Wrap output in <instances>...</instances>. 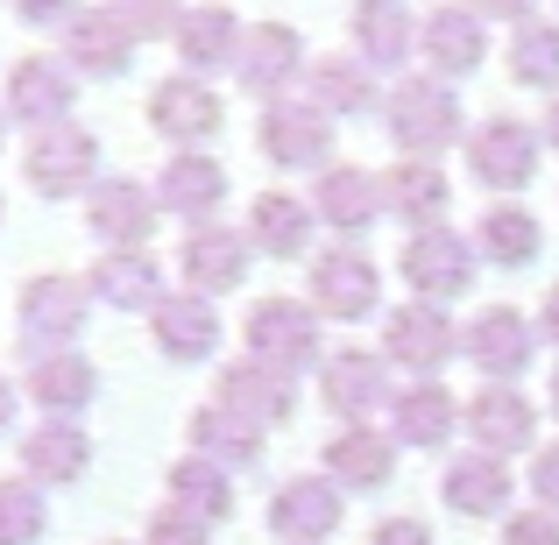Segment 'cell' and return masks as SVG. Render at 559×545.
<instances>
[{"label":"cell","mask_w":559,"mask_h":545,"mask_svg":"<svg viewBox=\"0 0 559 545\" xmlns=\"http://www.w3.org/2000/svg\"><path fill=\"white\" fill-rule=\"evenodd\" d=\"M461 128V93L447 79H396L390 93V142L396 156H418V164H439V150H453Z\"/></svg>","instance_id":"1"},{"label":"cell","mask_w":559,"mask_h":545,"mask_svg":"<svg viewBox=\"0 0 559 545\" xmlns=\"http://www.w3.org/2000/svg\"><path fill=\"white\" fill-rule=\"evenodd\" d=\"M85 319H93V291H85V276H64V270L28 276L22 305H14V327H22L28 362L36 355H64V347L85 333Z\"/></svg>","instance_id":"2"},{"label":"cell","mask_w":559,"mask_h":545,"mask_svg":"<svg viewBox=\"0 0 559 545\" xmlns=\"http://www.w3.org/2000/svg\"><path fill=\"white\" fill-rule=\"evenodd\" d=\"M241 341H248V362L276 368V376H290V382H298V368H326V355H319V312L298 305V298H262L255 312H248Z\"/></svg>","instance_id":"3"},{"label":"cell","mask_w":559,"mask_h":545,"mask_svg":"<svg viewBox=\"0 0 559 545\" xmlns=\"http://www.w3.org/2000/svg\"><path fill=\"white\" fill-rule=\"evenodd\" d=\"M22 178L28 191L43 199H64V191H93L99 185V135L79 121H57V128H36L22 150Z\"/></svg>","instance_id":"4"},{"label":"cell","mask_w":559,"mask_h":545,"mask_svg":"<svg viewBox=\"0 0 559 545\" xmlns=\"http://www.w3.org/2000/svg\"><path fill=\"white\" fill-rule=\"evenodd\" d=\"M475 234H453V227H425V234H411L404 248H396V270H404V284H411V298H425V305H447V298H461L467 284H475Z\"/></svg>","instance_id":"5"},{"label":"cell","mask_w":559,"mask_h":545,"mask_svg":"<svg viewBox=\"0 0 559 545\" xmlns=\"http://www.w3.org/2000/svg\"><path fill=\"white\" fill-rule=\"evenodd\" d=\"M71 99H79V71L64 57H14L8 85H0V114L22 128H57L71 121Z\"/></svg>","instance_id":"6"},{"label":"cell","mask_w":559,"mask_h":545,"mask_svg":"<svg viewBox=\"0 0 559 545\" xmlns=\"http://www.w3.org/2000/svg\"><path fill=\"white\" fill-rule=\"evenodd\" d=\"M461 355V327L447 319V305H396L390 319H382V362H404L418 382H432L439 368Z\"/></svg>","instance_id":"7"},{"label":"cell","mask_w":559,"mask_h":545,"mask_svg":"<svg viewBox=\"0 0 559 545\" xmlns=\"http://www.w3.org/2000/svg\"><path fill=\"white\" fill-rule=\"evenodd\" d=\"M290 79H305V43L290 22H248L241 50H234V85L248 99H290Z\"/></svg>","instance_id":"8"},{"label":"cell","mask_w":559,"mask_h":545,"mask_svg":"<svg viewBox=\"0 0 559 545\" xmlns=\"http://www.w3.org/2000/svg\"><path fill=\"white\" fill-rule=\"evenodd\" d=\"M255 135H262V156L276 170H326L333 164V121L312 99H270Z\"/></svg>","instance_id":"9"},{"label":"cell","mask_w":559,"mask_h":545,"mask_svg":"<svg viewBox=\"0 0 559 545\" xmlns=\"http://www.w3.org/2000/svg\"><path fill=\"white\" fill-rule=\"evenodd\" d=\"M538 150H546L538 128L496 114V121H481L475 135H467V170H475L489 191H524V185H532V170H538Z\"/></svg>","instance_id":"10"},{"label":"cell","mask_w":559,"mask_h":545,"mask_svg":"<svg viewBox=\"0 0 559 545\" xmlns=\"http://www.w3.org/2000/svg\"><path fill=\"white\" fill-rule=\"evenodd\" d=\"M461 425H467V439H475V453H524L538 439V411L524 404V390L518 382H481L475 396L461 404Z\"/></svg>","instance_id":"11"},{"label":"cell","mask_w":559,"mask_h":545,"mask_svg":"<svg viewBox=\"0 0 559 545\" xmlns=\"http://www.w3.org/2000/svg\"><path fill=\"white\" fill-rule=\"evenodd\" d=\"M418 50H425V64H432V79H467V71H481V57H489V22H481L475 8H461V0H439L418 22Z\"/></svg>","instance_id":"12"},{"label":"cell","mask_w":559,"mask_h":545,"mask_svg":"<svg viewBox=\"0 0 559 545\" xmlns=\"http://www.w3.org/2000/svg\"><path fill=\"white\" fill-rule=\"evenodd\" d=\"M213 404L270 433V425L298 418V382L276 376V368H262V362H227V368H219V382H213Z\"/></svg>","instance_id":"13"},{"label":"cell","mask_w":559,"mask_h":545,"mask_svg":"<svg viewBox=\"0 0 559 545\" xmlns=\"http://www.w3.org/2000/svg\"><path fill=\"white\" fill-rule=\"evenodd\" d=\"M312 305L319 319H369L382 305V284H376V262L361 248H326L312 262Z\"/></svg>","instance_id":"14"},{"label":"cell","mask_w":559,"mask_h":545,"mask_svg":"<svg viewBox=\"0 0 559 545\" xmlns=\"http://www.w3.org/2000/svg\"><path fill=\"white\" fill-rule=\"evenodd\" d=\"M461 355L475 362L489 382H518L524 368H532V355H538V327H532V319H518L510 305H489V312L461 333Z\"/></svg>","instance_id":"15"},{"label":"cell","mask_w":559,"mask_h":545,"mask_svg":"<svg viewBox=\"0 0 559 545\" xmlns=\"http://www.w3.org/2000/svg\"><path fill=\"white\" fill-rule=\"evenodd\" d=\"M248 262H255V241L234 234V227H219V220L191 227V241L178 248V270H185V284L199 291V298H219V291L248 284Z\"/></svg>","instance_id":"16"},{"label":"cell","mask_w":559,"mask_h":545,"mask_svg":"<svg viewBox=\"0 0 559 545\" xmlns=\"http://www.w3.org/2000/svg\"><path fill=\"white\" fill-rule=\"evenodd\" d=\"M270 532L284 545H326L341 532V489L326 475H290L270 496Z\"/></svg>","instance_id":"17"},{"label":"cell","mask_w":559,"mask_h":545,"mask_svg":"<svg viewBox=\"0 0 559 545\" xmlns=\"http://www.w3.org/2000/svg\"><path fill=\"white\" fill-rule=\"evenodd\" d=\"M128 57H135V28L114 8H79L64 22V64L79 71V79H121Z\"/></svg>","instance_id":"18"},{"label":"cell","mask_w":559,"mask_h":545,"mask_svg":"<svg viewBox=\"0 0 559 545\" xmlns=\"http://www.w3.org/2000/svg\"><path fill=\"white\" fill-rule=\"evenodd\" d=\"M312 213L326 220L333 234H369L382 213H390V199H382V178L361 164H326L312 185Z\"/></svg>","instance_id":"19"},{"label":"cell","mask_w":559,"mask_h":545,"mask_svg":"<svg viewBox=\"0 0 559 545\" xmlns=\"http://www.w3.org/2000/svg\"><path fill=\"white\" fill-rule=\"evenodd\" d=\"M156 191L135 185V178H99L93 191H85V220H93V234L107 248H142L156 234Z\"/></svg>","instance_id":"20"},{"label":"cell","mask_w":559,"mask_h":545,"mask_svg":"<svg viewBox=\"0 0 559 545\" xmlns=\"http://www.w3.org/2000/svg\"><path fill=\"white\" fill-rule=\"evenodd\" d=\"M219 121H227V107H219V93L205 79H178V71H170L150 93V128L170 135L178 150H199L205 135H219Z\"/></svg>","instance_id":"21"},{"label":"cell","mask_w":559,"mask_h":545,"mask_svg":"<svg viewBox=\"0 0 559 545\" xmlns=\"http://www.w3.org/2000/svg\"><path fill=\"white\" fill-rule=\"evenodd\" d=\"M319 390H326V404L347 425H369V411L390 404V362L369 355V347H341V355H326V368H319Z\"/></svg>","instance_id":"22"},{"label":"cell","mask_w":559,"mask_h":545,"mask_svg":"<svg viewBox=\"0 0 559 545\" xmlns=\"http://www.w3.org/2000/svg\"><path fill=\"white\" fill-rule=\"evenodd\" d=\"M219 199H227V170H219L205 150H170L164 178H156V205L191 220V227H205V220L219 213Z\"/></svg>","instance_id":"23"},{"label":"cell","mask_w":559,"mask_h":545,"mask_svg":"<svg viewBox=\"0 0 559 545\" xmlns=\"http://www.w3.org/2000/svg\"><path fill=\"white\" fill-rule=\"evenodd\" d=\"M93 305H114V312H156L164 305V270H156L142 248H107L85 276Z\"/></svg>","instance_id":"24"},{"label":"cell","mask_w":559,"mask_h":545,"mask_svg":"<svg viewBox=\"0 0 559 545\" xmlns=\"http://www.w3.org/2000/svg\"><path fill=\"white\" fill-rule=\"evenodd\" d=\"M28 396L43 404V418H85V404L99 396V368L79 355V347H64V355H36L28 362Z\"/></svg>","instance_id":"25"},{"label":"cell","mask_w":559,"mask_h":545,"mask_svg":"<svg viewBox=\"0 0 559 545\" xmlns=\"http://www.w3.org/2000/svg\"><path fill=\"white\" fill-rule=\"evenodd\" d=\"M396 475V439L376 425H341L326 439V482L333 489H382Z\"/></svg>","instance_id":"26"},{"label":"cell","mask_w":559,"mask_h":545,"mask_svg":"<svg viewBox=\"0 0 559 545\" xmlns=\"http://www.w3.org/2000/svg\"><path fill=\"white\" fill-rule=\"evenodd\" d=\"M418 50V14L404 0H355V57L369 71H404Z\"/></svg>","instance_id":"27"},{"label":"cell","mask_w":559,"mask_h":545,"mask_svg":"<svg viewBox=\"0 0 559 545\" xmlns=\"http://www.w3.org/2000/svg\"><path fill=\"white\" fill-rule=\"evenodd\" d=\"M382 199H390L396 220H411V227H447V205H453V185L439 164H418V156H396L390 170H382Z\"/></svg>","instance_id":"28"},{"label":"cell","mask_w":559,"mask_h":545,"mask_svg":"<svg viewBox=\"0 0 559 545\" xmlns=\"http://www.w3.org/2000/svg\"><path fill=\"white\" fill-rule=\"evenodd\" d=\"M453 425H461V404H453L447 382H411V390L390 396V439L396 447H447Z\"/></svg>","instance_id":"29"},{"label":"cell","mask_w":559,"mask_h":545,"mask_svg":"<svg viewBox=\"0 0 559 545\" xmlns=\"http://www.w3.org/2000/svg\"><path fill=\"white\" fill-rule=\"evenodd\" d=\"M150 327H156V347H164L170 362H205L219 347V312H213V298H199V291H178V298H164L150 312Z\"/></svg>","instance_id":"30"},{"label":"cell","mask_w":559,"mask_h":545,"mask_svg":"<svg viewBox=\"0 0 559 545\" xmlns=\"http://www.w3.org/2000/svg\"><path fill=\"white\" fill-rule=\"evenodd\" d=\"M305 99H312L319 114H369L376 107V71L361 64V57H347V50H326V57H312L305 64Z\"/></svg>","instance_id":"31"},{"label":"cell","mask_w":559,"mask_h":545,"mask_svg":"<svg viewBox=\"0 0 559 545\" xmlns=\"http://www.w3.org/2000/svg\"><path fill=\"white\" fill-rule=\"evenodd\" d=\"M85 467H93V439H85V425H71V418H43L36 433L22 439V475L36 482H79Z\"/></svg>","instance_id":"32"},{"label":"cell","mask_w":559,"mask_h":545,"mask_svg":"<svg viewBox=\"0 0 559 545\" xmlns=\"http://www.w3.org/2000/svg\"><path fill=\"white\" fill-rule=\"evenodd\" d=\"M312 220H319L312 199H298V191H262L255 213H248V241L276 262H298L305 248H312Z\"/></svg>","instance_id":"33"},{"label":"cell","mask_w":559,"mask_h":545,"mask_svg":"<svg viewBox=\"0 0 559 545\" xmlns=\"http://www.w3.org/2000/svg\"><path fill=\"white\" fill-rule=\"evenodd\" d=\"M241 36L248 28L234 22V8H185V22H178V57H185V71L199 79V71H234V50H241Z\"/></svg>","instance_id":"34"},{"label":"cell","mask_w":559,"mask_h":545,"mask_svg":"<svg viewBox=\"0 0 559 545\" xmlns=\"http://www.w3.org/2000/svg\"><path fill=\"white\" fill-rule=\"evenodd\" d=\"M439 496H447V510H461V518H496V510L510 503V467L496 461V453H461V461H447V475H439Z\"/></svg>","instance_id":"35"},{"label":"cell","mask_w":559,"mask_h":545,"mask_svg":"<svg viewBox=\"0 0 559 545\" xmlns=\"http://www.w3.org/2000/svg\"><path fill=\"white\" fill-rule=\"evenodd\" d=\"M191 453L199 461H213V467H255L262 461V425H248V418H234V411H219V404H199L191 411Z\"/></svg>","instance_id":"36"},{"label":"cell","mask_w":559,"mask_h":545,"mask_svg":"<svg viewBox=\"0 0 559 545\" xmlns=\"http://www.w3.org/2000/svg\"><path fill=\"white\" fill-rule=\"evenodd\" d=\"M538 248H546V227H538L524 205H489L475 227V256H489L496 270H524V262H538Z\"/></svg>","instance_id":"37"},{"label":"cell","mask_w":559,"mask_h":545,"mask_svg":"<svg viewBox=\"0 0 559 545\" xmlns=\"http://www.w3.org/2000/svg\"><path fill=\"white\" fill-rule=\"evenodd\" d=\"M170 503L191 510V518H205V524H219L234 510V475L213 467V461H199V453H185V461L170 467Z\"/></svg>","instance_id":"38"},{"label":"cell","mask_w":559,"mask_h":545,"mask_svg":"<svg viewBox=\"0 0 559 545\" xmlns=\"http://www.w3.org/2000/svg\"><path fill=\"white\" fill-rule=\"evenodd\" d=\"M510 79L532 85V93H552L559 85V22H518L510 28Z\"/></svg>","instance_id":"39"},{"label":"cell","mask_w":559,"mask_h":545,"mask_svg":"<svg viewBox=\"0 0 559 545\" xmlns=\"http://www.w3.org/2000/svg\"><path fill=\"white\" fill-rule=\"evenodd\" d=\"M50 532V510H43V489L28 475L0 482V545H36Z\"/></svg>","instance_id":"40"},{"label":"cell","mask_w":559,"mask_h":545,"mask_svg":"<svg viewBox=\"0 0 559 545\" xmlns=\"http://www.w3.org/2000/svg\"><path fill=\"white\" fill-rule=\"evenodd\" d=\"M114 14L135 28V43H142V36H178L185 0H114Z\"/></svg>","instance_id":"41"},{"label":"cell","mask_w":559,"mask_h":545,"mask_svg":"<svg viewBox=\"0 0 559 545\" xmlns=\"http://www.w3.org/2000/svg\"><path fill=\"white\" fill-rule=\"evenodd\" d=\"M142 545H213V524L191 518V510H178V503H164L150 518V538H142Z\"/></svg>","instance_id":"42"},{"label":"cell","mask_w":559,"mask_h":545,"mask_svg":"<svg viewBox=\"0 0 559 545\" xmlns=\"http://www.w3.org/2000/svg\"><path fill=\"white\" fill-rule=\"evenodd\" d=\"M503 545H559V518L552 510H518L503 524Z\"/></svg>","instance_id":"43"},{"label":"cell","mask_w":559,"mask_h":545,"mask_svg":"<svg viewBox=\"0 0 559 545\" xmlns=\"http://www.w3.org/2000/svg\"><path fill=\"white\" fill-rule=\"evenodd\" d=\"M532 496H538V510H552V518H559V439L532 453Z\"/></svg>","instance_id":"44"},{"label":"cell","mask_w":559,"mask_h":545,"mask_svg":"<svg viewBox=\"0 0 559 545\" xmlns=\"http://www.w3.org/2000/svg\"><path fill=\"white\" fill-rule=\"evenodd\" d=\"M14 14H22L28 28H64L71 14H79V0H14Z\"/></svg>","instance_id":"45"},{"label":"cell","mask_w":559,"mask_h":545,"mask_svg":"<svg viewBox=\"0 0 559 545\" xmlns=\"http://www.w3.org/2000/svg\"><path fill=\"white\" fill-rule=\"evenodd\" d=\"M369 545H432V524H418V518H382Z\"/></svg>","instance_id":"46"},{"label":"cell","mask_w":559,"mask_h":545,"mask_svg":"<svg viewBox=\"0 0 559 545\" xmlns=\"http://www.w3.org/2000/svg\"><path fill=\"white\" fill-rule=\"evenodd\" d=\"M467 8H475L481 22H510V28H518V22H532L538 0H467Z\"/></svg>","instance_id":"47"},{"label":"cell","mask_w":559,"mask_h":545,"mask_svg":"<svg viewBox=\"0 0 559 545\" xmlns=\"http://www.w3.org/2000/svg\"><path fill=\"white\" fill-rule=\"evenodd\" d=\"M538 333H546V341L559 347V284L546 291V312H538Z\"/></svg>","instance_id":"48"},{"label":"cell","mask_w":559,"mask_h":545,"mask_svg":"<svg viewBox=\"0 0 559 545\" xmlns=\"http://www.w3.org/2000/svg\"><path fill=\"white\" fill-rule=\"evenodd\" d=\"M14 411H22V390H14V382L0 376V433H8V425H14Z\"/></svg>","instance_id":"49"},{"label":"cell","mask_w":559,"mask_h":545,"mask_svg":"<svg viewBox=\"0 0 559 545\" xmlns=\"http://www.w3.org/2000/svg\"><path fill=\"white\" fill-rule=\"evenodd\" d=\"M538 135H546L552 150H559V99H552V107H546V128H538Z\"/></svg>","instance_id":"50"},{"label":"cell","mask_w":559,"mask_h":545,"mask_svg":"<svg viewBox=\"0 0 559 545\" xmlns=\"http://www.w3.org/2000/svg\"><path fill=\"white\" fill-rule=\"evenodd\" d=\"M552 418H559V376H552Z\"/></svg>","instance_id":"51"},{"label":"cell","mask_w":559,"mask_h":545,"mask_svg":"<svg viewBox=\"0 0 559 545\" xmlns=\"http://www.w3.org/2000/svg\"><path fill=\"white\" fill-rule=\"evenodd\" d=\"M0 142H8V114H0Z\"/></svg>","instance_id":"52"},{"label":"cell","mask_w":559,"mask_h":545,"mask_svg":"<svg viewBox=\"0 0 559 545\" xmlns=\"http://www.w3.org/2000/svg\"><path fill=\"white\" fill-rule=\"evenodd\" d=\"M107 545H121V538H107Z\"/></svg>","instance_id":"53"},{"label":"cell","mask_w":559,"mask_h":545,"mask_svg":"<svg viewBox=\"0 0 559 545\" xmlns=\"http://www.w3.org/2000/svg\"><path fill=\"white\" fill-rule=\"evenodd\" d=\"M0 213H8V205H0Z\"/></svg>","instance_id":"54"}]
</instances>
